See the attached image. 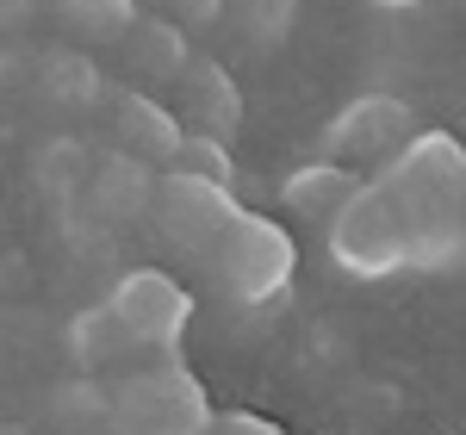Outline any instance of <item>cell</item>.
Here are the masks:
<instances>
[{"label":"cell","mask_w":466,"mask_h":435,"mask_svg":"<svg viewBox=\"0 0 466 435\" xmlns=\"http://www.w3.org/2000/svg\"><path fill=\"white\" fill-rule=\"evenodd\" d=\"M360 187V175L349 168V162H329V156H318V162H299L287 181H280V206H287L299 224H329L336 218V206L349 199Z\"/></svg>","instance_id":"13"},{"label":"cell","mask_w":466,"mask_h":435,"mask_svg":"<svg viewBox=\"0 0 466 435\" xmlns=\"http://www.w3.org/2000/svg\"><path fill=\"white\" fill-rule=\"evenodd\" d=\"M168 168H175V175H199V181H218V187H230V181H237L230 144H224V137H206V131H187Z\"/></svg>","instance_id":"18"},{"label":"cell","mask_w":466,"mask_h":435,"mask_svg":"<svg viewBox=\"0 0 466 435\" xmlns=\"http://www.w3.org/2000/svg\"><path fill=\"white\" fill-rule=\"evenodd\" d=\"M156 181H162V168L144 162L137 149H125V144L94 149V168H87V187H81V206L63 218L69 237H81V230H131V224H144L149 199H156Z\"/></svg>","instance_id":"6"},{"label":"cell","mask_w":466,"mask_h":435,"mask_svg":"<svg viewBox=\"0 0 466 435\" xmlns=\"http://www.w3.org/2000/svg\"><path fill=\"white\" fill-rule=\"evenodd\" d=\"M292 274H299V243L280 218H261V212H237L230 230L218 237V249L206 255L212 292L237 311H261V305L287 298Z\"/></svg>","instance_id":"2"},{"label":"cell","mask_w":466,"mask_h":435,"mask_svg":"<svg viewBox=\"0 0 466 435\" xmlns=\"http://www.w3.org/2000/svg\"><path fill=\"white\" fill-rule=\"evenodd\" d=\"M380 187L398 206L417 268H441L454 261L466 243V144H454L448 131H410L404 144L386 156Z\"/></svg>","instance_id":"1"},{"label":"cell","mask_w":466,"mask_h":435,"mask_svg":"<svg viewBox=\"0 0 466 435\" xmlns=\"http://www.w3.org/2000/svg\"><path fill=\"white\" fill-rule=\"evenodd\" d=\"M0 69H6V63H0Z\"/></svg>","instance_id":"24"},{"label":"cell","mask_w":466,"mask_h":435,"mask_svg":"<svg viewBox=\"0 0 466 435\" xmlns=\"http://www.w3.org/2000/svg\"><path fill=\"white\" fill-rule=\"evenodd\" d=\"M112 131H118L125 149H137L144 162H156V168H168L180 137H187L180 112L168 106V100H156L149 87H112Z\"/></svg>","instance_id":"10"},{"label":"cell","mask_w":466,"mask_h":435,"mask_svg":"<svg viewBox=\"0 0 466 435\" xmlns=\"http://www.w3.org/2000/svg\"><path fill=\"white\" fill-rule=\"evenodd\" d=\"M87 168H94V149L81 144V137H50V144H37V156H32V187H37V199H44L56 218H69L75 206H81Z\"/></svg>","instance_id":"14"},{"label":"cell","mask_w":466,"mask_h":435,"mask_svg":"<svg viewBox=\"0 0 466 435\" xmlns=\"http://www.w3.org/2000/svg\"><path fill=\"white\" fill-rule=\"evenodd\" d=\"M168 87H175L168 106L180 112L187 131H206V137H224V144L243 131V87H237V75L224 69L218 56H199V50H193L187 69H180Z\"/></svg>","instance_id":"9"},{"label":"cell","mask_w":466,"mask_h":435,"mask_svg":"<svg viewBox=\"0 0 466 435\" xmlns=\"http://www.w3.org/2000/svg\"><path fill=\"white\" fill-rule=\"evenodd\" d=\"M112 430H144V435H206L212 430V399L206 386L175 361V355H149L131 367L112 392Z\"/></svg>","instance_id":"4"},{"label":"cell","mask_w":466,"mask_h":435,"mask_svg":"<svg viewBox=\"0 0 466 435\" xmlns=\"http://www.w3.org/2000/svg\"><path fill=\"white\" fill-rule=\"evenodd\" d=\"M69 349H75V361L87 367V373H100V367H118V361H131V355H137V342L125 336V324L112 318L106 298H100V305H87V311H75Z\"/></svg>","instance_id":"16"},{"label":"cell","mask_w":466,"mask_h":435,"mask_svg":"<svg viewBox=\"0 0 466 435\" xmlns=\"http://www.w3.org/2000/svg\"><path fill=\"white\" fill-rule=\"evenodd\" d=\"M156 6H168V19L180 25H218V0H156Z\"/></svg>","instance_id":"21"},{"label":"cell","mask_w":466,"mask_h":435,"mask_svg":"<svg viewBox=\"0 0 466 435\" xmlns=\"http://www.w3.org/2000/svg\"><path fill=\"white\" fill-rule=\"evenodd\" d=\"M56 417H63V423H87V430H100V423L112 430V399H106V392H94L87 379H75L69 392L56 399Z\"/></svg>","instance_id":"19"},{"label":"cell","mask_w":466,"mask_h":435,"mask_svg":"<svg viewBox=\"0 0 466 435\" xmlns=\"http://www.w3.org/2000/svg\"><path fill=\"white\" fill-rule=\"evenodd\" d=\"M373 6H386V13H404V6H417V0H373Z\"/></svg>","instance_id":"23"},{"label":"cell","mask_w":466,"mask_h":435,"mask_svg":"<svg viewBox=\"0 0 466 435\" xmlns=\"http://www.w3.org/2000/svg\"><path fill=\"white\" fill-rule=\"evenodd\" d=\"M56 19H63V32H69L75 44L112 50L118 37L137 25V0H56Z\"/></svg>","instance_id":"17"},{"label":"cell","mask_w":466,"mask_h":435,"mask_svg":"<svg viewBox=\"0 0 466 435\" xmlns=\"http://www.w3.org/2000/svg\"><path fill=\"white\" fill-rule=\"evenodd\" d=\"M37 94H44V106H56V112H100V106H112V81L100 75V63L87 56V44L50 50V56L37 63Z\"/></svg>","instance_id":"12"},{"label":"cell","mask_w":466,"mask_h":435,"mask_svg":"<svg viewBox=\"0 0 466 435\" xmlns=\"http://www.w3.org/2000/svg\"><path fill=\"white\" fill-rule=\"evenodd\" d=\"M243 212L237 206V193L218 181H199V175H175V168H162V181H156V199H149V224H156V237L180 255V261H199L206 268V255L218 249V237L230 230V218Z\"/></svg>","instance_id":"5"},{"label":"cell","mask_w":466,"mask_h":435,"mask_svg":"<svg viewBox=\"0 0 466 435\" xmlns=\"http://www.w3.org/2000/svg\"><path fill=\"white\" fill-rule=\"evenodd\" d=\"M118 56H125V75H131V87H168L180 69H187V56H193V44H187V25L168 19V13H137V25L112 44Z\"/></svg>","instance_id":"11"},{"label":"cell","mask_w":466,"mask_h":435,"mask_svg":"<svg viewBox=\"0 0 466 435\" xmlns=\"http://www.w3.org/2000/svg\"><path fill=\"white\" fill-rule=\"evenodd\" d=\"M218 25L249 50H280L299 25V0H218Z\"/></svg>","instance_id":"15"},{"label":"cell","mask_w":466,"mask_h":435,"mask_svg":"<svg viewBox=\"0 0 466 435\" xmlns=\"http://www.w3.org/2000/svg\"><path fill=\"white\" fill-rule=\"evenodd\" d=\"M112 318L137 342V355H180V336L193 324V292L162 268H125L106 292Z\"/></svg>","instance_id":"7"},{"label":"cell","mask_w":466,"mask_h":435,"mask_svg":"<svg viewBox=\"0 0 466 435\" xmlns=\"http://www.w3.org/2000/svg\"><path fill=\"white\" fill-rule=\"evenodd\" d=\"M323 243L336 255V268L355 274V280H386V274L417 268L410 230H404V218H398V206L386 199L380 181H360L355 193L336 206V218L323 224Z\"/></svg>","instance_id":"3"},{"label":"cell","mask_w":466,"mask_h":435,"mask_svg":"<svg viewBox=\"0 0 466 435\" xmlns=\"http://www.w3.org/2000/svg\"><path fill=\"white\" fill-rule=\"evenodd\" d=\"M417 131V106L398 100V94H355L342 112H329V125L318 131V156L329 162H386L404 137Z\"/></svg>","instance_id":"8"},{"label":"cell","mask_w":466,"mask_h":435,"mask_svg":"<svg viewBox=\"0 0 466 435\" xmlns=\"http://www.w3.org/2000/svg\"><path fill=\"white\" fill-rule=\"evenodd\" d=\"M32 6H37V0H0V32H6V25H19Z\"/></svg>","instance_id":"22"},{"label":"cell","mask_w":466,"mask_h":435,"mask_svg":"<svg viewBox=\"0 0 466 435\" xmlns=\"http://www.w3.org/2000/svg\"><path fill=\"white\" fill-rule=\"evenodd\" d=\"M206 435H280V423L261 417V410H218L212 404V430Z\"/></svg>","instance_id":"20"}]
</instances>
